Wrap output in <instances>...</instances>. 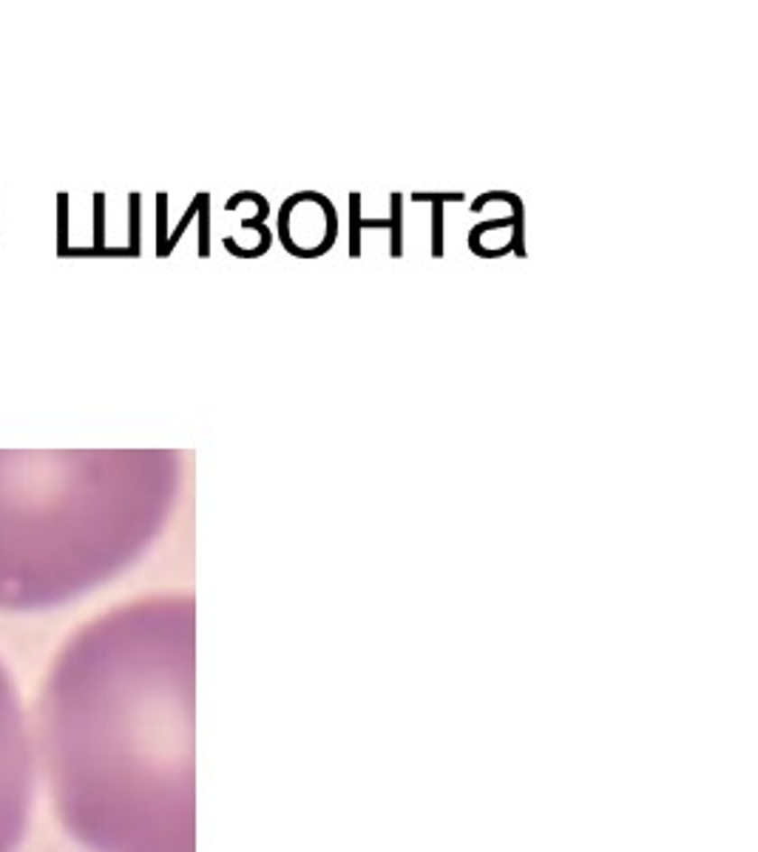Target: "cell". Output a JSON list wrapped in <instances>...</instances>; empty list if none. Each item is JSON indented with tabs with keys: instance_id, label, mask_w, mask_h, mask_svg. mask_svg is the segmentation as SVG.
I'll return each instance as SVG.
<instances>
[{
	"instance_id": "cell-2",
	"label": "cell",
	"mask_w": 758,
	"mask_h": 852,
	"mask_svg": "<svg viewBox=\"0 0 758 852\" xmlns=\"http://www.w3.org/2000/svg\"><path fill=\"white\" fill-rule=\"evenodd\" d=\"M34 799V770L23 708L0 662V852H17Z\"/></svg>"
},
{
	"instance_id": "cell-1",
	"label": "cell",
	"mask_w": 758,
	"mask_h": 852,
	"mask_svg": "<svg viewBox=\"0 0 758 852\" xmlns=\"http://www.w3.org/2000/svg\"><path fill=\"white\" fill-rule=\"evenodd\" d=\"M54 810L91 852H197L193 606L145 599L77 631L41 699Z\"/></svg>"
}]
</instances>
